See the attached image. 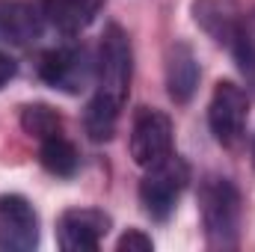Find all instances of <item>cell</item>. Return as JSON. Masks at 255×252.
<instances>
[{
    "label": "cell",
    "instance_id": "6da1fadb",
    "mask_svg": "<svg viewBox=\"0 0 255 252\" xmlns=\"http://www.w3.org/2000/svg\"><path fill=\"white\" fill-rule=\"evenodd\" d=\"M130 74H133V54H130L128 33L119 24H110L98 48L95 95L83 113L89 139L104 142L116 133V122H119V113L125 107L128 89H130Z\"/></svg>",
    "mask_w": 255,
    "mask_h": 252
},
{
    "label": "cell",
    "instance_id": "7a4b0ae2",
    "mask_svg": "<svg viewBox=\"0 0 255 252\" xmlns=\"http://www.w3.org/2000/svg\"><path fill=\"white\" fill-rule=\"evenodd\" d=\"M199 214L205 226V241L211 250H235L241 238V193L229 178L208 175L199 184Z\"/></svg>",
    "mask_w": 255,
    "mask_h": 252
},
{
    "label": "cell",
    "instance_id": "3957f363",
    "mask_svg": "<svg viewBox=\"0 0 255 252\" xmlns=\"http://www.w3.org/2000/svg\"><path fill=\"white\" fill-rule=\"evenodd\" d=\"M190 181V166L184 163V157H178L175 151H169L166 157H160L157 163L145 166V175L139 181V202L142 211L157 220L166 223L172 217V211L178 208L181 193L187 190Z\"/></svg>",
    "mask_w": 255,
    "mask_h": 252
},
{
    "label": "cell",
    "instance_id": "277c9868",
    "mask_svg": "<svg viewBox=\"0 0 255 252\" xmlns=\"http://www.w3.org/2000/svg\"><path fill=\"white\" fill-rule=\"evenodd\" d=\"M98 60H92L86 45H60L48 51L39 63V77L65 95H80L95 83Z\"/></svg>",
    "mask_w": 255,
    "mask_h": 252
},
{
    "label": "cell",
    "instance_id": "5b68a950",
    "mask_svg": "<svg viewBox=\"0 0 255 252\" xmlns=\"http://www.w3.org/2000/svg\"><path fill=\"white\" fill-rule=\"evenodd\" d=\"M208 122H211V133L220 145H226V148L241 145V139L247 133V122H250L247 92L232 80H220L214 86V95H211Z\"/></svg>",
    "mask_w": 255,
    "mask_h": 252
},
{
    "label": "cell",
    "instance_id": "8992f818",
    "mask_svg": "<svg viewBox=\"0 0 255 252\" xmlns=\"http://www.w3.org/2000/svg\"><path fill=\"white\" fill-rule=\"evenodd\" d=\"M172 151V122L166 113L139 107L130 125V157L136 166H151Z\"/></svg>",
    "mask_w": 255,
    "mask_h": 252
},
{
    "label": "cell",
    "instance_id": "52a82bcc",
    "mask_svg": "<svg viewBox=\"0 0 255 252\" xmlns=\"http://www.w3.org/2000/svg\"><path fill=\"white\" fill-rule=\"evenodd\" d=\"M39 244V217L33 205L18 196H0V250L3 252H30Z\"/></svg>",
    "mask_w": 255,
    "mask_h": 252
},
{
    "label": "cell",
    "instance_id": "ba28073f",
    "mask_svg": "<svg viewBox=\"0 0 255 252\" xmlns=\"http://www.w3.org/2000/svg\"><path fill=\"white\" fill-rule=\"evenodd\" d=\"M110 232V217L98 208H71L57 223V244L65 252H92Z\"/></svg>",
    "mask_w": 255,
    "mask_h": 252
},
{
    "label": "cell",
    "instance_id": "9c48e42d",
    "mask_svg": "<svg viewBox=\"0 0 255 252\" xmlns=\"http://www.w3.org/2000/svg\"><path fill=\"white\" fill-rule=\"evenodd\" d=\"M45 30L42 3L33 0H0V42L27 48Z\"/></svg>",
    "mask_w": 255,
    "mask_h": 252
},
{
    "label": "cell",
    "instance_id": "30bf717a",
    "mask_svg": "<svg viewBox=\"0 0 255 252\" xmlns=\"http://www.w3.org/2000/svg\"><path fill=\"white\" fill-rule=\"evenodd\" d=\"M193 15H196V24L214 36V42L220 45H232L238 27H241V9L235 0H196L193 3Z\"/></svg>",
    "mask_w": 255,
    "mask_h": 252
},
{
    "label": "cell",
    "instance_id": "8fae6325",
    "mask_svg": "<svg viewBox=\"0 0 255 252\" xmlns=\"http://www.w3.org/2000/svg\"><path fill=\"white\" fill-rule=\"evenodd\" d=\"M199 86V63L193 57L190 45L175 42L166 54V89L175 104H187Z\"/></svg>",
    "mask_w": 255,
    "mask_h": 252
},
{
    "label": "cell",
    "instance_id": "7c38bea8",
    "mask_svg": "<svg viewBox=\"0 0 255 252\" xmlns=\"http://www.w3.org/2000/svg\"><path fill=\"white\" fill-rule=\"evenodd\" d=\"M101 3L104 0H42V12L54 30L74 36L95 21V15L101 12Z\"/></svg>",
    "mask_w": 255,
    "mask_h": 252
},
{
    "label": "cell",
    "instance_id": "4fadbf2b",
    "mask_svg": "<svg viewBox=\"0 0 255 252\" xmlns=\"http://www.w3.org/2000/svg\"><path fill=\"white\" fill-rule=\"evenodd\" d=\"M39 160H42V166H45L51 175H60V178H71V175L77 172V166H80L77 148L65 139L63 133L42 139V145H39Z\"/></svg>",
    "mask_w": 255,
    "mask_h": 252
},
{
    "label": "cell",
    "instance_id": "5bb4252c",
    "mask_svg": "<svg viewBox=\"0 0 255 252\" xmlns=\"http://www.w3.org/2000/svg\"><path fill=\"white\" fill-rule=\"evenodd\" d=\"M229 48H232L238 65H241L244 77L255 86V9L241 18V27H238V33H235Z\"/></svg>",
    "mask_w": 255,
    "mask_h": 252
},
{
    "label": "cell",
    "instance_id": "9a60e30c",
    "mask_svg": "<svg viewBox=\"0 0 255 252\" xmlns=\"http://www.w3.org/2000/svg\"><path fill=\"white\" fill-rule=\"evenodd\" d=\"M21 127H24L30 136H36V139L42 142V139H48V136L63 133V119H60V113H57L54 107H48V104H27V107L21 110Z\"/></svg>",
    "mask_w": 255,
    "mask_h": 252
},
{
    "label": "cell",
    "instance_id": "2e32d148",
    "mask_svg": "<svg viewBox=\"0 0 255 252\" xmlns=\"http://www.w3.org/2000/svg\"><path fill=\"white\" fill-rule=\"evenodd\" d=\"M151 247H154V244H151V238H148V235H142V232H136V229L125 232V235L119 238V244H116V250H119V252H148Z\"/></svg>",
    "mask_w": 255,
    "mask_h": 252
},
{
    "label": "cell",
    "instance_id": "e0dca14e",
    "mask_svg": "<svg viewBox=\"0 0 255 252\" xmlns=\"http://www.w3.org/2000/svg\"><path fill=\"white\" fill-rule=\"evenodd\" d=\"M12 77H15V63H12L6 54H0V89H3Z\"/></svg>",
    "mask_w": 255,
    "mask_h": 252
},
{
    "label": "cell",
    "instance_id": "ac0fdd59",
    "mask_svg": "<svg viewBox=\"0 0 255 252\" xmlns=\"http://www.w3.org/2000/svg\"><path fill=\"white\" fill-rule=\"evenodd\" d=\"M253 166H255V142H253Z\"/></svg>",
    "mask_w": 255,
    "mask_h": 252
}]
</instances>
